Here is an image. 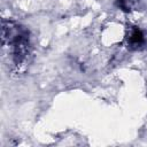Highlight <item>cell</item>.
<instances>
[{
	"mask_svg": "<svg viewBox=\"0 0 147 147\" xmlns=\"http://www.w3.org/2000/svg\"><path fill=\"white\" fill-rule=\"evenodd\" d=\"M144 42H145V37H144V33L141 32V30H139L138 28H133L127 37L129 47L136 49V48L140 47Z\"/></svg>",
	"mask_w": 147,
	"mask_h": 147,
	"instance_id": "6da1fadb",
	"label": "cell"
},
{
	"mask_svg": "<svg viewBox=\"0 0 147 147\" xmlns=\"http://www.w3.org/2000/svg\"><path fill=\"white\" fill-rule=\"evenodd\" d=\"M126 1H127V0H118V5H119L124 10H126Z\"/></svg>",
	"mask_w": 147,
	"mask_h": 147,
	"instance_id": "7a4b0ae2",
	"label": "cell"
}]
</instances>
